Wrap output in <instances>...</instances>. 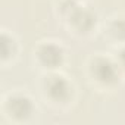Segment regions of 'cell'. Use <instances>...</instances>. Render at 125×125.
<instances>
[{
    "label": "cell",
    "mask_w": 125,
    "mask_h": 125,
    "mask_svg": "<svg viewBox=\"0 0 125 125\" xmlns=\"http://www.w3.org/2000/svg\"><path fill=\"white\" fill-rule=\"evenodd\" d=\"M71 84L65 80L63 75L59 74H52L49 77H46L44 85L41 87V93L44 96V99H49L50 103H65L69 96H71Z\"/></svg>",
    "instance_id": "2"
},
{
    "label": "cell",
    "mask_w": 125,
    "mask_h": 125,
    "mask_svg": "<svg viewBox=\"0 0 125 125\" xmlns=\"http://www.w3.org/2000/svg\"><path fill=\"white\" fill-rule=\"evenodd\" d=\"M3 110L9 119L27 121L34 113V104L25 93H10L5 97Z\"/></svg>",
    "instance_id": "1"
}]
</instances>
